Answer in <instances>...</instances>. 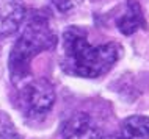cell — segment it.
I'll list each match as a JSON object with an SVG mask.
<instances>
[{
    "mask_svg": "<svg viewBox=\"0 0 149 139\" xmlns=\"http://www.w3.org/2000/svg\"><path fill=\"white\" fill-rule=\"evenodd\" d=\"M119 58V45H93L86 39V31L80 27H71L61 38L60 64L68 75L82 78H97L107 74Z\"/></svg>",
    "mask_w": 149,
    "mask_h": 139,
    "instance_id": "cell-1",
    "label": "cell"
},
{
    "mask_svg": "<svg viewBox=\"0 0 149 139\" xmlns=\"http://www.w3.org/2000/svg\"><path fill=\"white\" fill-rule=\"evenodd\" d=\"M58 44V38L54 33L44 13H33L27 19L21 36L14 42L8 59L11 80L14 85L25 81L31 74V59L41 52L54 50Z\"/></svg>",
    "mask_w": 149,
    "mask_h": 139,
    "instance_id": "cell-2",
    "label": "cell"
},
{
    "mask_svg": "<svg viewBox=\"0 0 149 139\" xmlns=\"http://www.w3.org/2000/svg\"><path fill=\"white\" fill-rule=\"evenodd\" d=\"M55 103V89L46 78L27 81L19 91L17 106L30 119H41L52 109Z\"/></svg>",
    "mask_w": 149,
    "mask_h": 139,
    "instance_id": "cell-3",
    "label": "cell"
},
{
    "mask_svg": "<svg viewBox=\"0 0 149 139\" xmlns=\"http://www.w3.org/2000/svg\"><path fill=\"white\" fill-rule=\"evenodd\" d=\"M63 139H104L96 120L86 113H75L64 122Z\"/></svg>",
    "mask_w": 149,
    "mask_h": 139,
    "instance_id": "cell-4",
    "label": "cell"
},
{
    "mask_svg": "<svg viewBox=\"0 0 149 139\" xmlns=\"http://www.w3.org/2000/svg\"><path fill=\"white\" fill-rule=\"evenodd\" d=\"M25 19L24 0H0V39L14 34Z\"/></svg>",
    "mask_w": 149,
    "mask_h": 139,
    "instance_id": "cell-5",
    "label": "cell"
},
{
    "mask_svg": "<svg viewBox=\"0 0 149 139\" xmlns=\"http://www.w3.org/2000/svg\"><path fill=\"white\" fill-rule=\"evenodd\" d=\"M118 28L123 34H134L138 28H146V21L138 0H127V10L118 19Z\"/></svg>",
    "mask_w": 149,
    "mask_h": 139,
    "instance_id": "cell-6",
    "label": "cell"
},
{
    "mask_svg": "<svg viewBox=\"0 0 149 139\" xmlns=\"http://www.w3.org/2000/svg\"><path fill=\"white\" fill-rule=\"evenodd\" d=\"M116 139H149V117L130 116L121 124Z\"/></svg>",
    "mask_w": 149,
    "mask_h": 139,
    "instance_id": "cell-7",
    "label": "cell"
},
{
    "mask_svg": "<svg viewBox=\"0 0 149 139\" xmlns=\"http://www.w3.org/2000/svg\"><path fill=\"white\" fill-rule=\"evenodd\" d=\"M14 131H16V128H14V124L11 120V117L6 113L0 111V139H5L8 134H11Z\"/></svg>",
    "mask_w": 149,
    "mask_h": 139,
    "instance_id": "cell-8",
    "label": "cell"
},
{
    "mask_svg": "<svg viewBox=\"0 0 149 139\" xmlns=\"http://www.w3.org/2000/svg\"><path fill=\"white\" fill-rule=\"evenodd\" d=\"M54 2L55 8L61 13H68L69 10L74 8V0H52Z\"/></svg>",
    "mask_w": 149,
    "mask_h": 139,
    "instance_id": "cell-9",
    "label": "cell"
},
{
    "mask_svg": "<svg viewBox=\"0 0 149 139\" xmlns=\"http://www.w3.org/2000/svg\"><path fill=\"white\" fill-rule=\"evenodd\" d=\"M5 139H22L21 136H19V133L17 131H14V133H11V134H8V136Z\"/></svg>",
    "mask_w": 149,
    "mask_h": 139,
    "instance_id": "cell-10",
    "label": "cell"
}]
</instances>
